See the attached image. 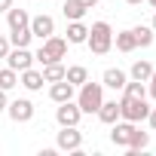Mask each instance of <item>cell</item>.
Returning <instances> with one entry per match:
<instances>
[{
  "mask_svg": "<svg viewBox=\"0 0 156 156\" xmlns=\"http://www.w3.org/2000/svg\"><path fill=\"white\" fill-rule=\"evenodd\" d=\"M80 119H83V110H80V104H76L73 98L70 101H61L55 107V122L58 126H80Z\"/></svg>",
  "mask_w": 156,
  "mask_h": 156,
  "instance_id": "obj_6",
  "label": "cell"
},
{
  "mask_svg": "<svg viewBox=\"0 0 156 156\" xmlns=\"http://www.w3.org/2000/svg\"><path fill=\"white\" fill-rule=\"evenodd\" d=\"M101 83H104V89L122 92V86L129 83V73H126V70H119V67H107V70L101 73Z\"/></svg>",
  "mask_w": 156,
  "mask_h": 156,
  "instance_id": "obj_11",
  "label": "cell"
},
{
  "mask_svg": "<svg viewBox=\"0 0 156 156\" xmlns=\"http://www.w3.org/2000/svg\"><path fill=\"white\" fill-rule=\"evenodd\" d=\"M122 95H129V98H147V83H141V80H129V83L122 86Z\"/></svg>",
  "mask_w": 156,
  "mask_h": 156,
  "instance_id": "obj_25",
  "label": "cell"
},
{
  "mask_svg": "<svg viewBox=\"0 0 156 156\" xmlns=\"http://www.w3.org/2000/svg\"><path fill=\"white\" fill-rule=\"evenodd\" d=\"M6 25H9V31L28 28V25H31V16H28V9H22V6H9V9H6Z\"/></svg>",
  "mask_w": 156,
  "mask_h": 156,
  "instance_id": "obj_14",
  "label": "cell"
},
{
  "mask_svg": "<svg viewBox=\"0 0 156 156\" xmlns=\"http://www.w3.org/2000/svg\"><path fill=\"white\" fill-rule=\"evenodd\" d=\"M147 3H150V6H156V0H147Z\"/></svg>",
  "mask_w": 156,
  "mask_h": 156,
  "instance_id": "obj_35",
  "label": "cell"
},
{
  "mask_svg": "<svg viewBox=\"0 0 156 156\" xmlns=\"http://www.w3.org/2000/svg\"><path fill=\"white\" fill-rule=\"evenodd\" d=\"M135 126L138 122H129V119H116L113 126H110V141L116 144V147H129V138H132V132H135Z\"/></svg>",
  "mask_w": 156,
  "mask_h": 156,
  "instance_id": "obj_10",
  "label": "cell"
},
{
  "mask_svg": "<svg viewBox=\"0 0 156 156\" xmlns=\"http://www.w3.org/2000/svg\"><path fill=\"white\" fill-rule=\"evenodd\" d=\"M147 147H150V135H147V132H141V129L135 126V132H132V138H129V147H126V150L135 156L138 150H147Z\"/></svg>",
  "mask_w": 156,
  "mask_h": 156,
  "instance_id": "obj_19",
  "label": "cell"
},
{
  "mask_svg": "<svg viewBox=\"0 0 156 156\" xmlns=\"http://www.w3.org/2000/svg\"><path fill=\"white\" fill-rule=\"evenodd\" d=\"M12 49V43H9V37H3L0 34V58H6V52Z\"/></svg>",
  "mask_w": 156,
  "mask_h": 156,
  "instance_id": "obj_28",
  "label": "cell"
},
{
  "mask_svg": "<svg viewBox=\"0 0 156 156\" xmlns=\"http://www.w3.org/2000/svg\"><path fill=\"white\" fill-rule=\"evenodd\" d=\"M147 95L156 101V67H153V73H150V80H147Z\"/></svg>",
  "mask_w": 156,
  "mask_h": 156,
  "instance_id": "obj_27",
  "label": "cell"
},
{
  "mask_svg": "<svg viewBox=\"0 0 156 156\" xmlns=\"http://www.w3.org/2000/svg\"><path fill=\"white\" fill-rule=\"evenodd\" d=\"M43 80H46V83H58V80H64V64H61V61H49V64H43Z\"/></svg>",
  "mask_w": 156,
  "mask_h": 156,
  "instance_id": "obj_23",
  "label": "cell"
},
{
  "mask_svg": "<svg viewBox=\"0 0 156 156\" xmlns=\"http://www.w3.org/2000/svg\"><path fill=\"white\" fill-rule=\"evenodd\" d=\"M6 67H12V70H28V67H34V52L28 49V46H12L9 52H6Z\"/></svg>",
  "mask_w": 156,
  "mask_h": 156,
  "instance_id": "obj_7",
  "label": "cell"
},
{
  "mask_svg": "<svg viewBox=\"0 0 156 156\" xmlns=\"http://www.w3.org/2000/svg\"><path fill=\"white\" fill-rule=\"evenodd\" d=\"M73 101L80 104L83 113H98V107H101V101H104V83H89V80H86L83 86H76Z\"/></svg>",
  "mask_w": 156,
  "mask_h": 156,
  "instance_id": "obj_1",
  "label": "cell"
},
{
  "mask_svg": "<svg viewBox=\"0 0 156 156\" xmlns=\"http://www.w3.org/2000/svg\"><path fill=\"white\" fill-rule=\"evenodd\" d=\"M67 40L64 37H58V34H52V37H46L43 40V46L34 52V61H40V64H49V61H61L64 55H67Z\"/></svg>",
  "mask_w": 156,
  "mask_h": 156,
  "instance_id": "obj_3",
  "label": "cell"
},
{
  "mask_svg": "<svg viewBox=\"0 0 156 156\" xmlns=\"http://www.w3.org/2000/svg\"><path fill=\"white\" fill-rule=\"evenodd\" d=\"M61 12H64V19H67V22H80V19H83V16L89 12V9H86V6L80 3V0H64Z\"/></svg>",
  "mask_w": 156,
  "mask_h": 156,
  "instance_id": "obj_18",
  "label": "cell"
},
{
  "mask_svg": "<svg viewBox=\"0 0 156 156\" xmlns=\"http://www.w3.org/2000/svg\"><path fill=\"white\" fill-rule=\"evenodd\" d=\"M80 3H83L86 9H95V6H98V0H80Z\"/></svg>",
  "mask_w": 156,
  "mask_h": 156,
  "instance_id": "obj_32",
  "label": "cell"
},
{
  "mask_svg": "<svg viewBox=\"0 0 156 156\" xmlns=\"http://www.w3.org/2000/svg\"><path fill=\"white\" fill-rule=\"evenodd\" d=\"M113 43H116V49H119V52H135V49H138V43H135V34H132V28H129V31H119V34L113 37Z\"/></svg>",
  "mask_w": 156,
  "mask_h": 156,
  "instance_id": "obj_22",
  "label": "cell"
},
{
  "mask_svg": "<svg viewBox=\"0 0 156 156\" xmlns=\"http://www.w3.org/2000/svg\"><path fill=\"white\" fill-rule=\"evenodd\" d=\"M9 6H16V0H0V12H3V16H6Z\"/></svg>",
  "mask_w": 156,
  "mask_h": 156,
  "instance_id": "obj_30",
  "label": "cell"
},
{
  "mask_svg": "<svg viewBox=\"0 0 156 156\" xmlns=\"http://www.w3.org/2000/svg\"><path fill=\"white\" fill-rule=\"evenodd\" d=\"M76 95V86H70L67 80H58V83H49V98L55 101V104H61V101H70Z\"/></svg>",
  "mask_w": 156,
  "mask_h": 156,
  "instance_id": "obj_12",
  "label": "cell"
},
{
  "mask_svg": "<svg viewBox=\"0 0 156 156\" xmlns=\"http://www.w3.org/2000/svg\"><path fill=\"white\" fill-rule=\"evenodd\" d=\"M31 40H34L31 28H19V31H9V43H12V46H31Z\"/></svg>",
  "mask_w": 156,
  "mask_h": 156,
  "instance_id": "obj_26",
  "label": "cell"
},
{
  "mask_svg": "<svg viewBox=\"0 0 156 156\" xmlns=\"http://www.w3.org/2000/svg\"><path fill=\"white\" fill-rule=\"evenodd\" d=\"M16 86H19V70L3 67V70H0V89H3V92H9V89H16Z\"/></svg>",
  "mask_w": 156,
  "mask_h": 156,
  "instance_id": "obj_24",
  "label": "cell"
},
{
  "mask_svg": "<svg viewBox=\"0 0 156 156\" xmlns=\"http://www.w3.org/2000/svg\"><path fill=\"white\" fill-rule=\"evenodd\" d=\"M98 119H101L104 126H113V122L119 119V101H101V107H98Z\"/></svg>",
  "mask_w": 156,
  "mask_h": 156,
  "instance_id": "obj_16",
  "label": "cell"
},
{
  "mask_svg": "<svg viewBox=\"0 0 156 156\" xmlns=\"http://www.w3.org/2000/svg\"><path fill=\"white\" fill-rule=\"evenodd\" d=\"M150 28H153V31H156V12H153V22H150Z\"/></svg>",
  "mask_w": 156,
  "mask_h": 156,
  "instance_id": "obj_34",
  "label": "cell"
},
{
  "mask_svg": "<svg viewBox=\"0 0 156 156\" xmlns=\"http://www.w3.org/2000/svg\"><path fill=\"white\" fill-rule=\"evenodd\" d=\"M6 113L12 122H31L34 119V101L31 98H16L6 104Z\"/></svg>",
  "mask_w": 156,
  "mask_h": 156,
  "instance_id": "obj_8",
  "label": "cell"
},
{
  "mask_svg": "<svg viewBox=\"0 0 156 156\" xmlns=\"http://www.w3.org/2000/svg\"><path fill=\"white\" fill-rule=\"evenodd\" d=\"M19 83H22L28 92H40L46 80H43V70H34V67H28V70H22V73H19Z\"/></svg>",
  "mask_w": 156,
  "mask_h": 156,
  "instance_id": "obj_13",
  "label": "cell"
},
{
  "mask_svg": "<svg viewBox=\"0 0 156 156\" xmlns=\"http://www.w3.org/2000/svg\"><path fill=\"white\" fill-rule=\"evenodd\" d=\"M28 28H31V34H34L37 40H46V37L55 34V19L40 12V16H31V25H28Z\"/></svg>",
  "mask_w": 156,
  "mask_h": 156,
  "instance_id": "obj_9",
  "label": "cell"
},
{
  "mask_svg": "<svg viewBox=\"0 0 156 156\" xmlns=\"http://www.w3.org/2000/svg\"><path fill=\"white\" fill-rule=\"evenodd\" d=\"M150 73H153V64H150V61H144V58H138V61L132 64V70H129L132 80H141V83H147V80H150Z\"/></svg>",
  "mask_w": 156,
  "mask_h": 156,
  "instance_id": "obj_21",
  "label": "cell"
},
{
  "mask_svg": "<svg viewBox=\"0 0 156 156\" xmlns=\"http://www.w3.org/2000/svg\"><path fill=\"white\" fill-rule=\"evenodd\" d=\"M64 80H67L70 86H83V83L89 80V70H86L83 64H70V67H64Z\"/></svg>",
  "mask_w": 156,
  "mask_h": 156,
  "instance_id": "obj_17",
  "label": "cell"
},
{
  "mask_svg": "<svg viewBox=\"0 0 156 156\" xmlns=\"http://www.w3.org/2000/svg\"><path fill=\"white\" fill-rule=\"evenodd\" d=\"M132 34H135V43H138L141 49L153 46V37H156V31H153L150 25H138V28H132Z\"/></svg>",
  "mask_w": 156,
  "mask_h": 156,
  "instance_id": "obj_20",
  "label": "cell"
},
{
  "mask_svg": "<svg viewBox=\"0 0 156 156\" xmlns=\"http://www.w3.org/2000/svg\"><path fill=\"white\" fill-rule=\"evenodd\" d=\"M86 46L92 49V55H107L113 49V28L101 19L89 28V37H86Z\"/></svg>",
  "mask_w": 156,
  "mask_h": 156,
  "instance_id": "obj_2",
  "label": "cell"
},
{
  "mask_svg": "<svg viewBox=\"0 0 156 156\" xmlns=\"http://www.w3.org/2000/svg\"><path fill=\"white\" fill-rule=\"evenodd\" d=\"M147 122H150V129L156 132V107H150V113H147Z\"/></svg>",
  "mask_w": 156,
  "mask_h": 156,
  "instance_id": "obj_29",
  "label": "cell"
},
{
  "mask_svg": "<svg viewBox=\"0 0 156 156\" xmlns=\"http://www.w3.org/2000/svg\"><path fill=\"white\" fill-rule=\"evenodd\" d=\"M126 3H129V6H138V3H144V0H126Z\"/></svg>",
  "mask_w": 156,
  "mask_h": 156,
  "instance_id": "obj_33",
  "label": "cell"
},
{
  "mask_svg": "<svg viewBox=\"0 0 156 156\" xmlns=\"http://www.w3.org/2000/svg\"><path fill=\"white\" fill-rule=\"evenodd\" d=\"M86 37H89V28L83 25V19L80 22H67V43L70 46H80V43H86Z\"/></svg>",
  "mask_w": 156,
  "mask_h": 156,
  "instance_id": "obj_15",
  "label": "cell"
},
{
  "mask_svg": "<svg viewBox=\"0 0 156 156\" xmlns=\"http://www.w3.org/2000/svg\"><path fill=\"white\" fill-rule=\"evenodd\" d=\"M43 3H49V0H43Z\"/></svg>",
  "mask_w": 156,
  "mask_h": 156,
  "instance_id": "obj_36",
  "label": "cell"
},
{
  "mask_svg": "<svg viewBox=\"0 0 156 156\" xmlns=\"http://www.w3.org/2000/svg\"><path fill=\"white\" fill-rule=\"evenodd\" d=\"M150 113V104L147 98H129L122 95L119 98V119H129V122H144Z\"/></svg>",
  "mask_w": 156,
  "mask_h": 156,
  "instance_id": "obj_4",
  "label": "cell"
},
{
  "mask_svg": "<svg viewBox=\"0 0 156 156\" xmlns=\"http://www.w3.org/2000/svg\"><path fill=\"white\" fill-rule=\"evenodd\" d=\"M55 147L64 150V153H76L83 147V132L76 126H61V132L55 135Z\"/></svg>",
  "mask_w": 156,
  "mask_h": 156,
  "instance_id": "obj_5",
  "label": "cell"
},
{
  "mask_svg": "<svg viewBox=\"0 0 156 156\" xmlns=\"http://www.w3.org/2000/svg\"><path fill=\"white\" fill-rule=\"evenodd\" d=\"M6 104H9V98H6V92H3V89H0V113L6 110Z\"/></svg>",
  "mask_w": 156,
  "mask_h": 156,
  "instance_id": "obj_31",
  "label": "cell"
}]
</instances>
